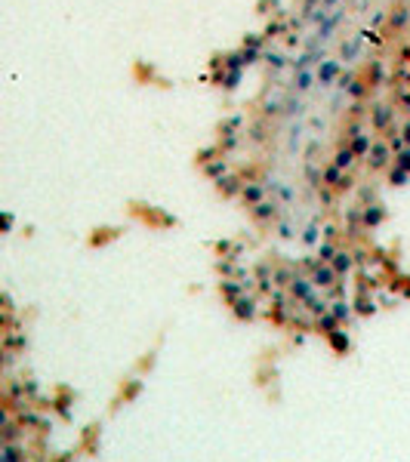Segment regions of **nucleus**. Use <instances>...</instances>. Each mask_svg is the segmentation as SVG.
Masks as SVG:
<instances>
[{
    "mask_svg": "<svg viewBox=\"0 0 410 462\" xmlns=\"http://www.w3.org/2000/svg\"><path fill=\"white\" fill-rule=\"evenodd\" d=\"M385 160H389V148L385 145H373L370 148V167L379 170V167H385Z\"/></svg>",
    "mask_w": 410,
    "mask_h": 462,
    "instance_id": "f257e3e1",
    "label": "nucleus"
},
{
    "mask_svg": "<svg viewBox=\"0 0 410 462\" xmlns=\"http://www.w3.org/2000/svg\"><path fill=\"white\" fill-rule=\"evenodd\" d=\"M389 117H392V111L385 108V105H379L377 111H373V126H377V130H382V126L389 123Z\"/></svg>",
    "mask_w": 410,
    "mask_h": 462,
    "instance_id": "f03ea898",
    "label": "nucleus"
},
{
    "mask_svg": "<svg viewBox=\"0 0 410 462\" xmlns=\"http://www.w3.org/2000/svg\"><path fill=\"white\" fill-rule=\"evenodd\" d=\"M407 19H410V6H395V13H392V25H407Z\"/></svg>",
    "mask_w": 410,
    "mask_h": 462,
    "instance_id": "7ed1b4c3",
    "label": "nucleus"
},
{
    "mask_svg": "<svg viewBox=\"0 0 410 462\" xmlns=\"http://www.w3.org/2000/svg\"><path fill=\"white\" fill-rule=\"evenodd\" d=\"M351 160H355V151H351V148H346V151H339V154H336V167L343 170V167L351 164Z\"/></svg>",
    "mask_w": 410,
    "mask_h": 462,
    "instance_id": "20e7f679",
    "label": "nucleus"
},
{
    "mask_svg": "<svg viewBox=\"0 0 410 462\" xmlns=\"http://www.w3.org/2000/svg\"><path fill=\"white\" fill-rule=\"evenodd\" d=\"M262 198V188L259 185H250V188H244V201H250V203H256Z\"/></svg>",
    "mask_w": 410,
    "mask_h": 462,
    "instance_id": "39448f33",
    "label": "nucleus"
},
{
    "mask_svg": "<svg viewBox=\"0 0 410 462\" xmlns=\"http://www.w3.org/2000/svg\"><path fill=\"white\" fill-rule=\"evenodd\" d=\"M367 145H370V142H367V136H355V142H351V151H355V154H364V151H367Z\"/></svg>",
    "mask_w": 410,
    "mask_h": 462,
    "instance_id": "423d86ee",
    "label": "nucleus"
},
{
    "mask_svg": "<svg viewBox=\"0 0 410 462\" xmlns=\"http://www.w3.org/2000/svg\"><path fill=\"white\" fill-rule=\"evenodd\" d=\"M259 210H256V219H268V216H275V206L272 203H256Z\"/></svg>",
    "mask_w": 410,
    "mask_h": 462,
    "instance_id": "0eeeda50",
    "label": "nucleus"
},
{
    "mask_svg": "<svg viewBox=\"0 0 410 462\" xmlns=\"http://www.w3.org/2000/svg\"><path fill=\"white\" fill-rule=\"evenodd\" d=\"M318 74H321V80H333V77H336V65H333V62H327Z\"/></svg>",
    "mask_w": 410,
    "mask_h": 462,
    "instance_id": "6e6552de",
    "label": "nucleus"
},
{
    "mask_svg": "<svg viewBox=\"0 0 410 462\" xmlns=\"http://www.w3.org/2000/svg\"><path fill=\"white\" fill-rule=\"evenodd\" d=\"M219 191L234 194V191H238V179H225V182H219Z\"/></svg>",
    "mask_w": 410,
    "mask_h": 462,
    "instance_id": "1a4fd4ad",
    "label": "nucleus"
},
{
    "mask_svg": "<svg viewBox=\"0 0 410 462\" xmlns=\"http://www.w3.org/2000/svg\"><path fill=\"white\" fill-rule=\"evenodd\" d=\"M389 179H392V185H404V170H401V167L392 170V173H389Z\"/></svg>",
    "mask_w": 410,
    "mask_h": 462,
    "instance_id": "9d476101",
    "label": "nucleus"
},
{
    "mask_svg": "<svg viewBox=\"0 0 410 462\" xmlns=\"http://www.w3.org/2000/svg\"><path fill=\"white\" fill-rule=\"evenodd\" d=\"M398 167H401V170H410V151H404L401 157H398Z\"/></svg>",
    "mask_w": 410,
    "mask_h": 462,
    "instance_id": "9b49d317",
    "label": "nucleus"
},
{
    "mask_svg": "<svg viewBox=\"0 0 410 462\" xmlns=\"http://www.w3.org/2000/svg\"><path fill=\"white\" fill-rule=\"evenodd\" d=\"M309 80H312L309 74H299V77H296V87H299V89H306V87H312V84H309Z\"/></svg>",
    "mask_w": 410,
    "mask_h": 462,
    "instance_id": "f8f14e48",
    "label": "nucleus"
},
{
    "mask_svg": "<svg viewBox=\"0 0 410 462\" xmlns=\"http://www.w3.org/2000/svg\"><path fill=\"white\" fill-rule=\"evenodd\" d=\"M348 89H351V96H364V87H361V84H351Z\"/></svg>",
    "mask_w": 410,
    "mask_h": 462,
    "instance_id": "ddd939ff",
    "label": "nucleus"
},
{
    "mask_svg": "<svg viewBox=\"0 0 410 462\" xmlns=\"http://www.w3.org/2000/svg\"><path fill=\"white\" fill-rule=\"evenodd\" d=\"M222 170H225L222 164H213V167H207V173H210V176H216V173H222Z\"/></svg>",
    "mask_w": 410,
    "mask_h": 462,
    "instance_id": "4468645a",
    "label": "nucleus"
},
{
    "mask_svg": "<svg viewBox=\"0 0 410 462\" xmlns=\"http://www.w3.org/2000/svg\"><path fill=\"white\" fill-rule=\"evenodd\" d=\"M404 142H407V145H410V123H407V126H404Z\"/></svg>",
    "mask_w": 410,
    "mask_h": 462,
    "instance_id": "2eb2a0df",
    "label": "nucleus"
}]
</instances>
